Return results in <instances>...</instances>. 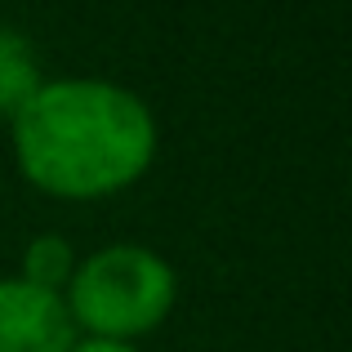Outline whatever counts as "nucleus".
Returning a JSON list of instances; mask_svg holds the SVG:
<instances>
[{
	"label": "nucleus",
	"instance_id": "nucleus-6",
	"mask_svg": "<svg viewBox=\"0 0 352 352\" xmlns=\"http://www.w3.org/2000/svg\"><path fill=\"white\" fill-rule=\"evenodd\" d=\"M72 352H134V348L112 344V339H85V344H72Z\"/></svg>",
	"mask_w": 352,
	"mask_h": 352
},
{
	"label": "nucleus",
	"instance_id": "nucleus-1",
	"mask_svg": "<svg viewBox=\"0 0 352 352\" xmlns=\"http://www.w3.org/2000/svg\"><path fill=\"white\" fill-rule=\"evenodd\" d=\"M14 156L27 183L50 197H112L152 165L156 120L120 85L54 80L14 112Z\"/></svg>",
	"mask_w": 352,
	"mask_h": 352
},
{
	"label": "nucleus",
	"instance_id": "nucleus-5",
	"mask_svg": "<svg viewBox=\"0 0 352 352\" xmlns=\"http://www.w3.org/2000/svg\"><path fill=\"white\" fill-rule=\"evenodd\" d=\"M72 272H76V254H72L67 241L63 236H36L32 245L23 250V276H18V281L58 294V285H67Z\"/></svg>",
	"mask_w": 352,
	"mask_h": 352
},
{
	"label": "nucleus",
	"instance_id": "nucleus-4",
	"mask_svg": "<svg viewBox=\"0 0 352 352\" xmlns=\"http://www.w3.org/2000/svg\"><path fill=\"white\" fill-rule=\"evenodd\" d=\"M41 85H45L41 80V63H36L27 36L14 32V27H0V116L14 120V112Z\"/></svg>",
	"mask_w": 352,
	"mask_h": 352
},
{
	"label": "nucleus",
	"instance_id": "nucleus-3",
	"mask_svg": "<svg viewBox=\"0 0 352 352\" xmlns=\"http://www.w3.org/2000/svg\"><path fill=\"white\" fill-rule=\"evenodd\" d=\"M76 326L67 317V303L54 290L0 281V352H72Z\"/></svg>",
	"mask_w": 352,
	"mask_h": 352
},
{
	"label": "nucleus",
	"instance_id": "nucleus-2",
	"mask_svg": "<svg viewBox=\"0 0 352 352\" xmlns=\"http://www.w3.org/2000/svg\"><path fill=\"white\" fill-rule=\"evenodd\" d=\"M174 267L147 245H107L89 254L67 281V317L85 326L89 339H129L147 335L174 308Z\"/></svg>",
	"mask_w": 352,
	"mask_h": 352
}]
</instances>
